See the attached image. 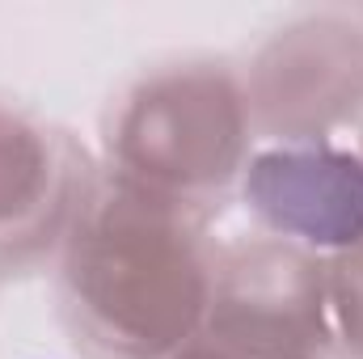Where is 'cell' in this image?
<instances>
[{"mask_svg": "<svg viewBox=\"0 0 363 359\" xmlns=\"http://www.w3.org/2000/svg\"><path fill=\"white\" fill-rule=\"evenodd\" d=\"M60 287L72 326L106 359H174L203 338L216 254L190 211L110 178L64 228Z\"/></svg>", "mask_w": 363, "mask_h": 359, "instance_id": "6da1fadb", "label": "cell"}, {"mask_svg": "<svg viewBox=\"0 0 363 359\" xmlns=\"http://www.w3.org/2000/svg\"><path fill=\"white\" fill-rule=\"evenodd\" d=\"M250 136L254 118L237 72L169 64L123 97L110 123V165L118 182L190 211V203L241 178Z\"/></svg>", "mask_w": 363, "mask_h": 359, "instance_id": "7a4b0ae2", "label": "cell"}, {"mask_svg": "<svg viewBox=\"0 0 363 359\" xmlns=\"http://www.w3.org/2000/svg\"><path fill=\"white\" fill-rule=\"evenodd\" d=\"M203 343L237 359H325L334 347L325 258L274 237L216 254Z\"/></svg>", "mask_w": 363, "mask_h": 359, "instance_id": "3957f363", "label": "cell"}, {"mask_svg": "<svg viewBox=\"0 0 363 359\" xmlns=\"http://www.w3.org/2000/svg\"><path fill=\"white\" fill-rule=\"evenodd\" d=\"M241 85L254 131L274 144H321L363 114V21L308 13L274 30Z\"/></svg>", "mask_w": 363, "mask_h": 359, "instance_id": "277c9868", "label": "cell"}, {"mask_svg": "<svg viewBox=\"0 0 363 359\" xmlns=\"http://www.w3.org/2000/svg\"><path fill=\"white\" fill-rule=\"evenodd\" d=\"M241 194L274 241L317 258L347 254L363 241V157L330 140L250 153Z\"/></svg>", "mask_w": 363, "mask_h": 359, "instance_id": "5b68a950", "label": "cell"}, {"mask_svg": "<svg viewBox=\"0 0 363 359\" xmlns=\"http://www.w3.org/2000/svg\"><path fill=\"white\" fill-rule=\"evenodd\" d=\"M81 194L68 144L0 110V263H17L64 237Z\"/></svg>", "mask_w": 363, "mask_h": 359, "instance_id": "8992f818", "label": "cell"}, {"mask_svg": "<svg viewBox=\"0 0 363 359\" xmlns=\"http://www.w3.org/2000/svg\"><path fill=\"white\" fill-rule=\"evenodd\" d=\"M330 275V313H334V338L355 359H363V241L347 254H334L325 263Z\"/></svg>", "mask_w": 363, "mask_h": 359, "instance_id": "52a82bcc", "label": "cell"}, {"mask_svg": "<svg viewBox=\"0 0 363 359\" xmlns=\"http://www.w3.org/2000/svg\"><path fill=\"white\" fill-rule=\"evenodd\" d=\"M174 359H237V355H228V351H220V347H211V343H190L186 351H178Z\"/></svg>", "mask_w": 363, "mask_h": 359, "instance_id": "ba28073f", "label": "cell"}, {"mask_svg": "<svg viewBox=\"0 0 363 359\" xmlns=\"http://www.w3.org/2000/svg\"><path fill=\"white\" fill-rule=\"evenodd\" d=\"M359 157H363V144H359Z\"/></svg>", "mask_w": 363, "mask_h": 359, "instance_id": "9c48e42d", "label": "cell"}]
</instances>
